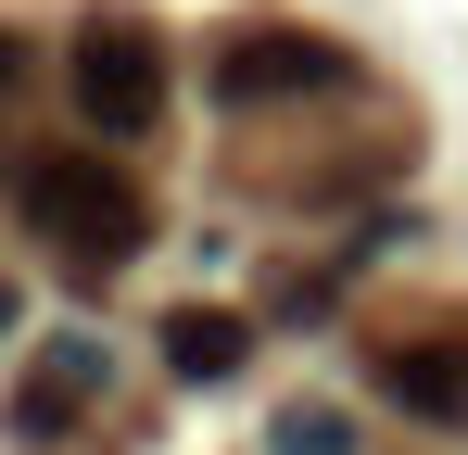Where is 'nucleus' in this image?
Listing matches in <instances>:
<instances>
[{"instance_id":"nucleus-2","label":"nucleus","mask_w":468,"mask_h":455,"mask_svg":"<svg viewBox=\"0 0 468 455\" xmlns=\"http://www.w3.org/2000/svg\"><path fill=\"white\" fill-rule=\"evenodd\" d=\"M64 89H77V114L101 127V140H140L165 114V51L140 13H89L77 38H64Z\"/></svg>"},{"instance_id":"nucleus-6","label":"nucleus","mask_w":468,"mask_h":455,"mask_svg":"<svg viewBox=\"0 0 468 455\" xmlns=\"http://www.w3.org/2000/svg\"><path fill=\"white\" fill-rule=\"evenodd\" d=\"M165 367L177 379H240L253 367V316L240 303H177L165 316Z\"/></svg>"},{"instance_id":"nucleus-3","label":"nucleus","mask_w":468,"mask_h":455,"mask_svg":"<svg viewBox=\"0 0 468 455\" xmlns=\"http://www.w3.org/2000/svg\"><path fill=\"white\" fill-rule=\"evenodd\" d=\"M342 89H355V51L316 38V26H240V38H216V101H229V114L342 101Z\"/></svg>"},{"instance_id":"nucleus-5","label":"nucleus","mask_w":468,"mask_h":455,"mask_svg":"<svg viewBox=\"0 0 468 455\" xmlns=\"http://www.w3.org/2000/svg\"><path fill=\"white\" fill-rule=\"evenodd\" d=\"M380 392L431 430H468V342H392L380 354Z\"/></svg>"},{"instance_id":"nucleus-8","label":"nucleus","mask_w":468,"mask_h":455,"mask_svg":"<svg viewBox=\"0 0 468 455\" xmlns=\"http://www.w3.org/2000/svg\"><path fill=\"white\" fill-rule=\"evenodd\" d=\"M13 76H26V51H13V38H0V89H13Z\"/></svg>"},{"instance_id":"nucleus-9","label":"nucleus","mask_w":468,"mask_h":455,"mask_svg":"<svg viewBox=\"0 0 468 455\" xmlns=\"http://www.w3.org/2000/svg\"><path fill=\"white\" fill-rule=\"evenodd\" d=\"M0 329H13V291H0Z\"/></svg>"},{"instance_id":"nucleus-7","label":"nucleus","mask_w":468,"mask_h":455,"mask_svg":"<svg viewBox=\"0 0 468 455\" xmlns=\"http://www.w3.org/2000/svg\"><path fill=\"white\" fill-rule=\"evenodd\" d=\"M279 455H355V418H329V405H292V418H279Z\"/></svg>"},{"instance_id":"nucleus-4","label":"nucleus","mask_w":468,"mask_h":455,"mask_svg":"<svg viewBox=\"0 0 468 455\" xmlns=\"http://www.w3.org/2000/svg\"><path fill=\"white\" fill-rule=\"evenodd\" d=\"M89 392H101V354H89V342H51L38 367L13 379V443H64L89 418Z\"/></svg>"},{"instance_id":"nucleus-1","label":"nucleus","mask_w":468,"mask_h":455,"mask_svg":"<svg viewBox=\"0 0 468 455\" xmlns=\"http://www.w3.org/2000/svg\"><path fill=\"white\" fill-rule=\"evenodd\" d=\"M13 190H26V228H38L51 253H77V266H127V253L153 240V190L114 177L101 152H26Z\"/></svg>"}]
</instances>
